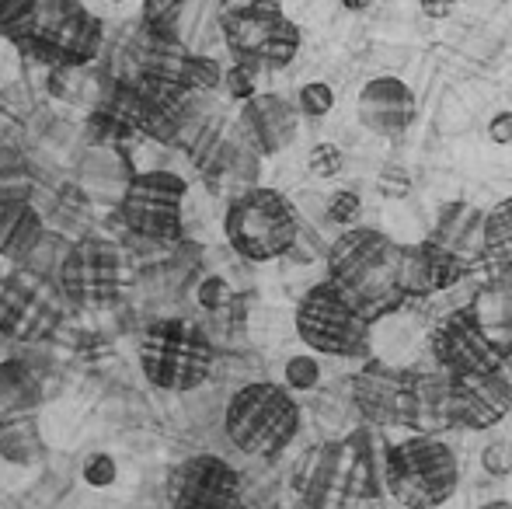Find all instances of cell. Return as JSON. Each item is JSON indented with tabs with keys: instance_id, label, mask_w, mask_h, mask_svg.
I'll list each match as a JSON object with an SVG mask.
<instances>
[{
	"instance_id": "cell-1",
	"label": "cell",
	"mask_w": 512,
	"mask_h": 509,
	"mask_svg": "<svg viewBox=\"0 0 512 509\" xmlns=\"http://www.w3.org/2000/svg\"><path fill=\"white\" fill-rule=\"evenodd\" d=\"M401 265H405V245L377 227L352 224L328 248V279L370 321L398 314L408 304Z\"/></svg>"
},
{
	"instance_id": "cell-2",
	"label": "cell",
	"mask_w": 512,
	"mask_h": 509,
	"mask_svg": "<svg viewBox=\"0 0 512 509\" xmlns=\"http://www.w3.org/2000/svg\"><path fill=\"white\" fill-rule=\"evenodd\" d=\"M223 429L230 443L248 457H272L286 454L300 433V405L290 387L283 384H248L227 401Z\"/></svg>"
},
{
	"instance_id": "cell-3",
	"label": "cell",
	"mask_w": 512,
	"mask_h": 509,
	"mask_svg": "<svg viewBox=\"0 0 512 509\" xmlns=\"http://www.w3.org/2000/svg\"><path fill=\"white\" fill-rule=\"evenodd\" d=\"M460 461L450 443L432 433H411L384 454L387 496L401 506H439L457 492Z\"/></svg>"
},
{
	"instance_id": "cell-4",
	"label": "cell",
	"mask_w": 512,
	"mask_h": 509,
	"mask_svg": "<svg viewBox=\"0 0 512 509\" xmlns=\"http://www.w3.org/2000/svg\"><path fill=\"white\" fill-rule=\"evenodd\" d=\"M297 335L307 349L338 360H370L373 321L331 279L310 286L297 304Z\"/></svg>"
},
{
	"instance_id": "cell-5",
	"label": "cell",
	"mask_w": 512,
	"mask_h": 509,
	"mask_svg": "<svg viewBox=\"0 0 512 509\" xmlns=\"http://www.w3.org/2000/svg\"><path fill=\"white\" fill-rule=\"evenodd\" d=\"M223 234L230 248L248 262H276L300 241V217L276 189H248L227 206Z\"/></svg>"
},
{
	"instance_id": "cell-6",
	"label": "cell",
	"mask_w": 512,
	"mask_h": 509,
	"mask_svg": "<svg viewBox=\"0 0 512 509\" xmlns=\"http://www.w3.org/2000/svg\"><path fill=\"white\" fill-rule=\"evenodd\" d=\"M143 374L161 391H192L213 370V346L206 332L185 318H164L143 332Z\"/></svg>"
},
{
	"instance_id": "cell-7",
	"label": "cell",
	"mask_w": 512,
	"mask_h": 509,
	"mask_svg": "<svg viewBox=\"0 0 512 509\" xmlns=\"http://www.w3.org/2000/svg\"><path fill=\"white\" fill-rule=\"evenodd\" d=\"M429 349L436 367L450 370L453 377L464 374H488L502 367V356L509 346H502L492 335V328L478 318V307H453L436 325L429 328Z\"/></svg>"
},
{
	"instance_id": "cell-8",
	"label": "cell",
	"mask_w": 512,
	"mask_h": 509,
	"mask_svg": "<svg viewBox=\"0 0 512 509\" xmlns=\"http://www.w3.org/2000/svg\"><path fill=\"white\" fill-rule=\"evenodd\" d=\"M227 35L234 49L248 60L283 67L297 56L300 28L276 4H251L227 21Z\"/></svg>"
},
{
	"instance_id": "cell-9",
	"label": "cell",
	"mask_w": 512,
	"mask_h": 509,
	"mask_svg": "<svg viewBox=\"0 0 512 509\" xmlns=\"http://www.w3.org/2000/svg\"><path fill=\"white\" fill-rule=\"evenodd\" d=\"M509 412H512V381L502 370L453 377L450 398H446V419H450V426L492 429Z\"/></svg>"
},
{
	"instance_id": "cell-10",
	"label": "cell",
	"mask_w": 512,
	"mask_h": 509,
	"mask_svg": "<svg viewBox=\"0 0 512 509\" xmlns=\"http://www.w3.org/2000/svg\"><path fill=\"white\" fill-rule=\"evenodd\" d=\"M352 398L373 426H411L415 401H411L408 370H394L370 356V363L352 381Z\"/></svg>"
},
{
	"instance_id": "cell-11",
	"label": "cell",
	"mask_w": 512,
	"mask_h": 509,
	"mask_svg": "<svg viewBox=\"0 0 512 509\" xmlns=\"http://www.w3.org/2000/svg\"><path fill=\"white\" fill-rule=\"evenodd\" d=\"M185 182L168 171H157L147 182H136L126 196V217L147 238H178L182 231Z\"/></svg>"
},
{
	"instance_id": "cell-12",
	"label": "cell",
	"mask_w": 512,
	"mask_h": 509,
	"mask_svg": "<svg viewBox=\"0 0 512 509\" xmlns=\"http://www.w3.org/2000/svg\"><path fill=\"white\" fill-rule=\"evenodd\" d=\"M241 499V475L223 457L199 454L171 471V503L175 506H234Z\"/></svg>"
},
{
	"instance_id": "cell-13",
	"label": "cell",
	"mask_w": 512,
	"mask_h": 509,
	"mask_svg": "<svg viewBox=\"0 0 512 509\" xmlns=\"http://www.w3.org/2000/svg\"><path fill=\"white\" fill-rule=\"evenodd\" d=\"M415 116H418L415 91L405 81H398V77H373L359 91V123L370 129V133L398 140V136L408 133Z\"/></svg>"
},
{
	"instance_id": "cell-14",
	"label": "cell",
	"mask_w": 512,
	"mask_h": 509,
	"mask_svg": "<svg viewBox=\"0 0 512 509\" xmlns=\"http://www.w3.org/2000/svg\"><path fill=\"white\" fill-rule=\"evenodd\" d=\"M244 126L262 154H279L297 140L300 112L279 95H251L244 105Z\"/></svg>"
},
{
	"instance_id": "cell-15",
	"label": "cell",
	"mask_w": 512,
	"mask_h": 509,
	"mask_svg": "<svg viewBox=\"0 0 512 509\" xmlns=\"http://www.w3.org/2000/svg\"><path fill=\"white\" fill-rule=\"evenodd\" d=\"M432 241L450 248L453 255L467 258V262L474 265L478 258H485V213L474 203H464V199L446 203L443 210H439Z\"/></svg>"
},
{
	"instance_id": "cell-16",
	"label": "cell",
	"mask_w": 512,
	"mask_h": 509,
	"mask_svg": "<svg viewBox=\"0 0 512 509\" xmlns=\"http://www.w3.org/2000/svg\"><path fill=\"white\" fill-rule=\"evenodd\" d=\"M485 262L512 269V196L485 213Z\"/></svg>"
},
{
	"instance_id": "cell-17",
	"label": "cell",
	"mask_w": 512,
	"mask_h": 509,
	"mask_svg": "<svg viewBox=\"0 0 512 509\" xmlns=\"http://www.w3.org/2000/svg\"><path fill=\"white\" fill-rule=\"evenodd\" d=\"M81 478L88 489H112L119 482V461L112 454H88L81 464Z\"/></svg>"
},
{
	"instance_id": "cell-18",
	"label": "cell",
	"mask_w": 512,
	"mask_h": 509,
	"mask_svg": "<svg viewBox=\"0 0 512 509\" xmlns=\"http://www.w3.org/2000/svg\"><path fill=\"white\" fill-rule=\"evenodd\" d=\"M297 109L310 119H324L331 109H335V91H331V84H324V81L304 84V88H300V98H297Z\"/></svg>"
},
{
	"instance_id": "cell-19",
	"label": "cell",
	"mask_w": 512,
	"mask_h": 509,
	"mask_svg": "<svg viewBox=\"0 0 512 509\" xmlns=\"http://www.w3.org/2000/svg\"><path fill=\"white\" fill-rule=\"evenodd\" d=\"M307 168L314 178H335V175H342V168H345V154L328 140L314 143L307 154Z\"/></svg>"
},
{
	"instance_id": "cell-20",
	"label": "cell",
	"mask_w": 512,
	"mask_h": 509,
	"mask_svg": "<svg viewBox=\"0 0 512 509\" xmlns=\"http://www.w3.org/2000/svg\"><path fill=\"white\" fill-rule=\"evenodd\" d=\"M359 217H363V199H359V192H352V189L331 192V199H328V220L331 224L352 227V224H359Z\"/></svg>"
},
{
	"instance_id": "cell-21",
	"label": "cell",
	"mask_w": 512,
	"mask_h": 509,
	"mask_svg": "<svg viewBox=\"0 0 512 509\" xmlns=\"http://www.w3.org/2000/svg\"><path fill=\"white\" fill-rule=\"evenodd\" d=\"M321 384V363L314 356H293L286 360V387L290 391H314Z\"/></svg>"
},
{
	"instance_id": "cell-22",
	"label": "cell",
	"mask_w": 512,
	"mask_h": 509,
	"mask_svg": "<svg viewBox=\"0 0 512 509\" xmlns=\"http://www.w3.org/2000/svg\"><path fill=\"white\" fill-rule=\"evenodd\" d=\"M377 192L384 199H405V196H411V175L401 168V164H387V168L377 175Z\"/></svg>"
},
{
	"instance_id": "cell-23",
	"label": "cell",
	"mask_w": 512,
	"mask_h": 509,
	"mask_svg": "<svg viewBox=\"0 0 512 509\" xmlns=\"http://www.w3.org/2000/svg\"><path fill=\"white\" fill-rule=\"evenodd\" d=\"M199 304H203L206 311H223V307L230 304V286H227V279L206 276L203 283H199Z\"/></svg>"
},
{
	"instance_id": "cell-24",
	"label": "cell",
	"mask_w": 512,
	"mask_h": 509,
	"mask_svg": "<svg viewBox=\"0 0 512 509\" xmlns=\"http://www.w3.org/2000/svg\"><path fill=\"white\" fill-rule=\"evenodd\" d=\"M481 464H485L488 475L506 478L512 471V443H492V447L481 454Z\"/></svg>"
},
{
	"instance_id": "cell-25",
	"label": "cell",
	"mask_w": 512,
	"mask_h": 509,
	"mask_svg": "<svg viewBox=\"0 0 512 509\" xmlns=\"http://www.w3.org/2000/svg\"><path fill=\"white\" fill-rule=\"evenodd\" d=\"M488 136L499 147H512V112H499V116L488 119Z\"/></svg>"
},
{
	"instance_id": "cell-26",
	"label": "cell",
	"mask_w": 512,
	"mask_h": 509,
	"mask_svg": "<svg viewBox=\"0 0 512 509\" xmlns=\"http://www.w3.org/2000/svg\"><path fill=\"white\" fill-rule=\"evenodd\" d=\"M227 88H230V95L234 98H244L248 102L251 95H255V81H251V74L244 67H237L234 74L227 77Z\"/></svg>"
},
{
	"instance_id": "cell-27",
	"label": "cell",
	"mask_w": 512,
	"mask_h": 509,
	"mask_svg": "<svg viewBox=\"0 0 512 509\" xmlns=\"http://www.w3.org/2000/svg\"><path fill=\"white\" fill-rule=\"evenodd\" d=\"M84 4L91 7V11H98V14H126V11H136L140 7V0H84Z\"/></svg>"
},
{
	"instance_id": "cell-28",
	"label": "cell",
	"mask_w": 512,
	"mask_h": 509,
	"mask_svg": "<svg viewBox=\"0 0 512 509\" xmlns=\"http://www.w3.org/2000/svg\"><path fill=\"white\" fill-rule=\"evenodd\" d=\"M418 7H422L425 18L446 21L453 14V7H457V0H418Z\"/></svg>"
},
{
	"instance_id": "cell-29",
	"label": "cell",
	"mask_w": 512,
	"mask_h": 509,
	"mask_svg": "<svg viewBox=\"0 0 512 509\" xmlns=\"http://www.w3.org/2000/svg\"><path fill=\"white\" fill-rule=\"evenodd\" d=\"M338 4L345 7V11H352V14H359V11H366V7L373 4V0H338Z\"/></svg>"
},
{
	"instance_id": "cell-30",
	"label": "cell",
	"mask_w": 512,
	"mask_h": 509,
	"mask_svg": "<svg viewBox=\"0 0 512 509\" xmlns=\"http://www.w3.org/2000/svg\"><path fill=\"white\" fill-rule=\"evenodd\" d=\"M499 370H502V374H506L509 381H512V346L506 349V356H502V367H499Z\"/></svg>"
}]
</instances>
